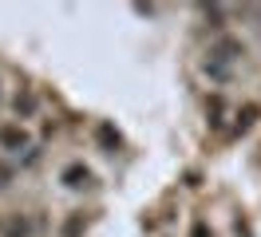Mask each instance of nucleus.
I'll return each mask as SVG.
<instances>
[{
    "label": "nucleus",
    "instance_id": "1",
    "mask_svg": "<svg viewBox=\"0 0 261 237\" xmlns=\"http://www.w3.org/2000/svg\"><path fill=\"white\" fill-rule=\"evenodd\" d=\"M0 146H4V150H12V154H16V150H24V146H28V130H24V126H0Z\"/></svg>",
    "mask_w": 261,
    "mask_h": 237
},
{
    "label": "nucleus",
    "instance_id": "2",
    "mask_svg": "<svg viewBox=\"0 0 261 237\" xmlns=\"http://www.w3.org/2000/svg\"><path fill=\"white\" fill-rule=\"evenodd\" d=\"M238 56H245V44L242 40H229V36H222L210 47V60H238Z\"/></svg>",
    "mask_w": 261,
    "mask_h": 237
},
{
    "label": "nucleus",
    "instance_id": "3",
    "mask_svg": "<svg viewBox=\"0 0 261 237\" xmlns=\"http://www.w3.org/2000/svg\"><path fill=\"white\" fill-rule=\"evenodd\" d=\"M64 182L80 190V186H87V182H91V170H87V166H80V162H71V166L64 170Z\"/></svg>",
    "mask_w": 261,
    "mask_h": 237
},
{
    "label": "nucleus",
    "instance_id": "4",
    "mask_svg": "<svg viewBox=\"0 0 261 237\" xmlns=\"http://www.w3.org/2000/svg\"><path fill=\"white\" fill-rule=\"evenodd\" d=\"M12 107H16V115H32V111H36V99H32V95H16V103H12Z\"/></svg>",
    "mask_w": 261,
    "mask_h": 237
},
{
    "label": "nucleus",
    "instance_id": "5",
    "mask_svg": "<svg viewBox=\"0 0 261 237\" xmlns=\"http://www.w3.org/2000/svg\"><path fill=\"white\" fill-rule=\"evenodd\" d=\"M8 237H28V221H12V225H8Z\"/></svg>",
    "mask_w": 261,
    "mask_h": 237
},
{
    "label": "nucleus",
    "instance_id": "6",
    "mask_svg": "<svg viewBox=\"0 0 261 237\" xmlns=\"http://www.w3.org/2000/svg\"><path fill=\"white\" fill-rule=\"evenodd\" d=\"M8 178H12V166H4V162H0V186H8Z\"/></svg>",
    "mask_w": 261,
    "mask_h": 237
},
{
    "label": "nucleus",
    "instance_id": "7",
    "mask_svg": "<svg viewBox=\"0 0 261 237\" xmlns=\"http://www.w3.org/2000/svg\"><path fill=\"white\" fill-rule=\"evenodd\" d=\"M194 237H210V233H206V225H198V229H194Z\"/></svg>",
    "mask_w": 261,
    "mask_h": 237
}]
</instances>
